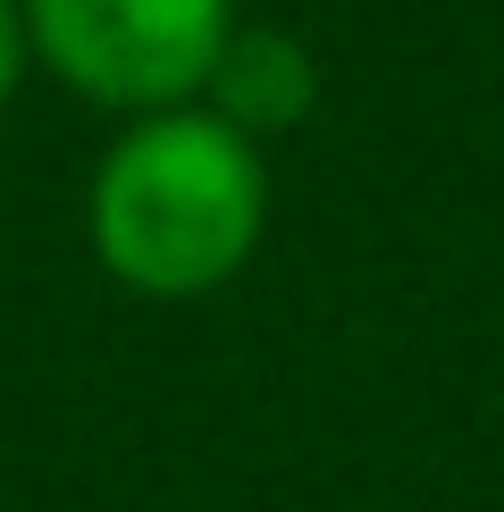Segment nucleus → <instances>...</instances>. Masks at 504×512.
Listing matches in <instances>:
<instances>
[{"mask_svg":"<svg viewBox=\"0 0 504 512\" xmlns=\"http://www.w3.org/2000/svg\"><path fill=\"white\" fill-rule=\"evenodd\" d=\"M269 236V160L236 135L219 110L177 101V110L126 118V135L101 152L84 185V244L110 269V286L143 303H194Z\"/></svg>","mask_w":504,"mask_h":512,"instance_id":"nucleus-1","label":"nucleus"},{"mask_svg":"<svg viewBox=\"0 0 504 512\" xmlns=\"http://www.w3.org/2000/svg\"><path fill=\"white\" fill-rule=\"evenodd\" d=\"M26 51L93 110H177L202 101L219 42L236 34V0H17Z\"/></svg>","mask_w":504,"mask_h":512,"instance_id":"nucleus-2","label":"nucleus"},{"mask_svg":"<svg viewBox=\"0 0 504 512\" xmlns=\"http://www.w3.org/2000/svg\"><path fill=\"white\" fill-rule=\"evenodd\" d=\"M311 101H320V68H311V51L294 42L286 26H244L219 42V59H210L202 76V110H219L236 135H286V126L311 118Z\"/></svg>","mask_w":504,"mask_h":512,"instance_id":"nucleus-3","label":"nucleus"},{"mask_svg":"<svg viewBox=\"0 0 504 512\" xmlns=\"http://www.w3.org/2000/svg\"><path fill=\"white\" fill-rule=\"evenodd\" d=\"M26 9H17V0H0V110H9L17 101V84H26Z\"/></svg>","mask_w":504,"mask_h":512,"instance_id":"nucleus-4","label":"nucleus"}]
</instances>
